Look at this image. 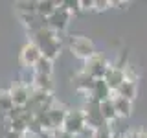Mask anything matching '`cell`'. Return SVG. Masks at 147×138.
<instances>
[{
    "label": "cell",
    "instance_id": "cell-30",
    "mask_svg": "<svg viewBox=\"0 0 147 138\" xmlns=\"http://www.w3.org/2000/svg\"><path fill=\"white\" fill-rule=\"evenodd\" d=\"M22 138H26V135H24V136H22Z\"/></svg>",
    "mask_w": 147,
    "mask_h": 138
},
{
    "label": "cell",
    "instance_id": "cell-31",
    "mask_svg": "<svg viewBox=\"0 0 147 138\" xmlns=\"http://www.w3.org/2000/svg\"><path fill=\"white\" fill-rule=\"evenodd\" d=\"M116 138H118V136H116Z\"/></svg>",
    "mask_w": 147,
    "mask_h": 138
},
{
    "label": "cell",
    "instance_id": "cell-7",
    "mask_svg": "<svg viewBox=\"0 0 147 138\" xmlns=\"http://www.w3.org/2000/svg\"><path fill=\"white\" fill-rule=\"evenodd\" d=\"M7 90H9V96H11L15 107H26V103L30 101V96H31V89L28 83L15 81Z\"/></svg>",
    "mask_w": 147,
    "mask_h": 138
},
{
    "label": "cell",
    "instance_id": "cell-13",
    "mask_svg": "<svg viewBox=\"0 0 147 138\" xmlns=\"http://www.w3.org/2000/svg\"><path fill=\"white\" fill-rule=\"evenodd\" d=\"M110 99H112V103H114V109H116L118 118H129L132 114V101L131 99L121 98V96H118L116 92H112Z\"/></svg>",
    "mask_w": 147,
    "mask_h": 138
},
{
    "label": "cell",
    "instance_id": "cell-22",
    "mask_svg": "<svg viewBox=\"0 0 147 138\" xmlns=\"http://www.w3.org/2000/svg\"><path fill=\"white\" fill-rule=\"evenodd\" d=\"M13 107H15V105H13V99H11V96H9V90L0 89V109L9 112Z\"/></svg>",
    "mask_w": 147,
    "mask_h": 138
},
{
    "label": "cell",
    "instance_id": "cell-3",
    "mask_svg": "<svg viewBox=\"0 0 147 138\" xmlns=\"http://www.w3.org/2000/svg\"><path fill=\"white\" fill-rule=\"evenodd\" d=\"M99 101L92 99L90 96H86L85 99V105H83V114H85V120H86V127H90L92 131H96V129L103 127L105 123V118L103 114H101V107H99Z\"/></svg>",
    "mask_w": 147,
    "mask_h": 138
},
{
    "label": "cell",
    "instance_id": "cell-5",
    "mask_svg": "<svg viewBox=\"0 0 147 138\" xmlns=\"http://www.w3.org/2000/svg\"><path fill=\"white\" fill-rule=\"evenodd\" d=\"M109 61L105 59V55L101 53H96L94 57H90L88 61H85V66H83V72L88 74L90 77H94V79H103L105 74L109 70Z\"/></svg>",
    "mask_w": 147,
    "mask_h": 138
},
{
    "label": "cell",
    "instance_id": "cell-17",
    "mask_svg": "<svg viewBox=\"0 0 147 138\" xmlns=\"http://www.w3.org/2000/svg\"><path fill=\"white\" fill-rule=\"evenodd\" d=\"M136 90H138V89H136V83L125 79L121 85H119V89L116 90V94L121 96V98H125V99H131V101H132V99L136 98Z\"/></svg>",
    "mask_w": 147,
    "mask_h": 138
},
{
    "label": "cell",
    "instance_id": "cell-1",
    "mask_svg": "<svg viewBox=\"0 0 147 138\" xmlns=\"http://www.w3.org/2000/svg\"><path fill=\"white\" fill-rule=\"evenodd\" d=\"M30 37H31L30 39L31 43L39 46L42 57L50 59V61H55L59 57V53H61V39L57 37V33L53 30L42 28V30L35 31V33H30Z\"/></svg>",
    "mask_w": 147,
    "mask_h": 138
},
{
    "label": "cell",
    "instance_id": "cell-14",
    "mask_svg": "<svg viewBox=\"0 0 147 138\" xmlns=\"http://www.w3.org/2000/svg\"><path fill=\"white\" fill-rule=\"evenodd\" d=\"M110 96H112V90L109 89L107 83H105L103 79H96L94 89H92V92H90V98L101 103V101H105V99H110Z\"/></svg>",
    "mask_w": 147,
    "mask_h": 138
},
{
    "label": "cell",
    "instance_id": "cell-28",
    "mask_svg": "<svg viewBox=\"0 0 147 138\" xmlns=\"http://www.w3.org/2000/svg\"><path fill=\"white\" fill-rule=\"evenodd\" d=\"M4 138H22V135H17V133H13V131H7V135Z\"/></svg>",
    "mask_w": 147,
    "mask_h": 138
},
{
    "label": "cell",
    "instance_id": "cell-19",
    "mask_svg": "<svg viewBox=\"0 0 147 138\" xmlns=\"http://www.w3.org/2000/svg\"><path fill=\"white\" fill-rule=\"evenodd\" d=\"M35 74H44V76H52V72H53V61H50V59H46V57H40L39 59V63L35 64Z\"/></svg>",
    "mask_w": 147,
    "mask_h": 138
},
{
    "label": "cell",
    "instance_id": "cell-4",
    "mask_svg": "<svg viewBox=\"0 0 147 138\" xmlns=\"http://www.w3.org/2000/svg\"><path fill=\"white\" fill-rule=\"evenodd\" d=\"M63 131L72 135L76 138L77 135H83L86 131V120H85V114H83V109H72L68 110L66 114V120L63 123Z\"/></svg>",
    "mask_w": 147,
    "mask_h": 138
},
{
    "label": "cell",
    "instance_id": "cell-24",
    "mask_svg": "<svg viewBox=\"0 0 147 138\" xmlns=\"http://www.w3.org/2000/svg\"><path fill=\"white\" fill-rule=\"evenodd\" d=\"M42 138H74L72 135H68V133H64L63 129H59V131H50V133H44Z\"/></svg>",
    "mask_w": 147,
    "mask_h": 138
},
{
    "label": "cell",
    "instance_id": "cell-15",
    "mask_svg": "<svg viewBox=\"0 0 147 138\" xmlns=\"http://www.w3.org/2000/svg\"><path fill=\"white\" fill-rule=\"evenodd\" d=\"M53 87L55 85L52 81V76H44V74H35L33 76V89L53 94Z\"/></svg>",
    "mask_w": 147,
    "mask_h": 138
},
{
    "label": "cell",
    "instance_id": "cell-27",
    "mask_svg": "<svg viewBox=\"0 0 147 138\" xmlns=\"http://www.w3.org/2000/svg\"><path fill=\"white\" fill-rule=\"evenodd\" d=\"M6 122H7V112L0 109V123H6Z\"/></svg>",
    "mask_w": 147,
    "mask_h": 138
},
{
    "label": "cell",
    "instance_id": "cell-20",
    "mask_svg": "<svg viewBox=\"0 0 147 138\" xmlns=\"http://www.w3.org/2000/svg\"><path fill=\"white\" fill-rule=\"evenodd\" d=\"M15 9L18 11V15H31V13H37V2H30V0L17 2Z\"/></svg>",
    "mask_w": 147,
    "mask_h": 138
},
{
    "label": "cell",
    "instance_id": "cell-29",
    "mask_svg": "<svg viewBox=\"0 0 147 138\" xmlns=\"http://www.w3.org/2000/svg\"><path fill=\"white\" fill-rule=\"evenodd\" d=\"M138 138H147V131H138Z\"/></svg>",
    "mask_w": 147,
    "mask_h": 138
},
{
    "label": "cell",
    "instance_id": "cell-6",
    "mask_svg": "<svg viewBox=\"0 0 147 138\" xmlns=\"http://www.w3.org/2000/svg\"><path fill=\"white\" fill-rule=\"evenodd\" d=\"M42 57V53H40L39 46L35 43H31V41H28V43L20 48V55H18V61L24 68H35V64L39 63V59Z\"/></svg>",
    "mask_w": 147,
    "mask_h": 138
},
{
    "label": "cell",
    "instance_id": "cell-16",
    "mask_svg": "<svg viewBox=\"0 0 147 138\" xmlns=\"http://www.w3.org/2000/svg\"><path fill=\"white\" fill-rule=\"evenodd\" d=\"M57 7H59V2H55V0H39L37 2V13L44 18H50Z\"/></svg>",
    "mask_w": 147,
    "mask_h": 138
},
{
    "label": "cell",
    "instance_id": "cell-2",
    "mask_svg": "<svg viewBox=\"0 0 147 138\" xmlns=\"http://www.w3.org/2000/svg\"><path fill=\"white\" fill-rule=\"evenodd\" d=\"M68 48H70L74 57L81 59L83 63L88 61L90 57H94V55L98 53L96 52L94 43H92V39L86 37V35H72L70 41H68Z\"/></svg>",
    "mask_w": 147,
    "mask_h": 138
},
{
    "label": "cell",
    "instance_id": "cell-8",
    "mask_svg": "<svg viewBox=\"0 0 147 138\" xmlns=\"http://www.w3.org/2000/svg\"><path fill=\"white\" fill-rule=\"evenodd\" d=\"M70 18H72V15L63 7V4L59 2V7L55 9V13L48 18V28H50V30H53L55 33H61V31H64L68 28Z\"/></svg>",
    "mask_w": 147,
    "mask_h": 138
},
{
    "label": "cell",
    "instance_id": "cell-23",
    "mask_svg": "<svg viewBox=\"0 0 147 138\" xmlns=\"http://www.w3.org/2000/svg\"><path fill=\"white\" fill-rule=\"evenodd\" d=\"M63 4V7L66 9L70 15H77V13H81V4H79V0H64Z\"/></svg>",
    "mask_w": 147,
    "mask_h": 138
},
{
    "label": "cell",
    "instance_id": "cell-21",
    "mask_svg": "<svg viewBox=\"0 0 147 138\" xmlns=\"http://www.w3.org/2000/svg\"><path fill=\"white\" fill-rule=\"evenodd\" d=\"M92 138H116V133H114V129H112L110 123H105L103 127L92 131Z\"/></svg>",
    "mask_w": 147,
    "mask_h": 138
},
{
    "label": "cell",
    "instance_id": "cell-18",
    "mask_svg": "<svg viewBox=\"0 0 147 138\" xmlns=\"http://www.w3.org/2000/svg\"><path fill=\"white\" fill-rule=\"evenodd\" d=\"M99 107H101V114H103L105 122L112 125V122H114V120H118V114H116V109H114L112 99H105V101H101V105H99Z\"/></svg>",
    "mask_w": 147,
    "mask_h": 138
},
{
    "label": "cell",
    "instance_id": "cell-11",
    "mask_svg": "<svg viewBox=\"0 0 147 138\" xmlns=\"http://www.w3.org/2000/svg\"><path fill=\"white\" fill-rule=\"evenodd\" d=\"M22 20V24L26 26V30L30 33H35V31L42 30V28H48V18L40 17L39 13H31V15H18Z\"/></svg>",
    "mask_w": 147,
    "mask_h": 138
},
{
    "label": "cell",
    "instance_id": "cell-9",
    "mask_svg": "<svg viewBox=\"0 0 147 138\" xmlns=\"http://www.w3.org/2000/svg\"><path fill=\"white\" fill-rule=\"evenodd\" d=\"M94 83H96L94 77H90L88 74H85L83 70L77 72L76 76L72 77V87H74V90L81 92V94H85V96H90L92 89H94Z\"/></svg>",
    "mask_w": 147,
    "mask_h": 138
},
{
    "label": "cell",
    "instance_id": "cell-26",
    "mask_svg": "<svg viewBox=\"0 0 147 138\" xmlns=\"http://www.w3.org/2000/svg\"><path fill=\"white\" fill-rule=\"evenodd\" d=\"M81 11H94V0H79Z\"/></svg>",
    "mask_w": 147,
    "mask_h": 138
},
{
    "label": "cell",
    "instance_id": "cell-10",
    "mask_svg": "<svg viewBox=\"0 0 147 138\" xmlns=\"http://www.w3.org/2000/svg\"><path fill=\"white\" fill-rule=\"evenodd\" d=\"M46 114H48V118H50L52 129L53 131H59V129H63V123H64V120H66L68 109L64 107V105H59L57 101H55L53 107H50L48 110H46Z\"/></svg>",
    "mask_w": 147,
    "mask_h": 138
},
{
    "label": "cell",
    "instance_id": "cell-25",
    "mask_svg": "<svg viewBox=\"0 0 147 138\" xmlns=\"http://www.w3.org/2000/svg\"><path fill=\"white\" fill-rule=\"evenodd\" d=\"M112 7V0H94V11H105Z\"/></svg>",
    "mask_w": 147,
    "mask_h": 138
},
{
    "label": "cell",
    "instance_id": "cell-12",
    "mask_svg": "<svg viewBox=\"0 0 147 138\" xmlns=\"http://www.w3.org/2000/svg\"><path fill=\"white\" fill-rule=\"evenodd\" d=\"M103 81L109 85V89L112 90V92H116V90L119 89V85L125 81V74H123L121 68H118V66H114V64H110L109 70H107V74H105V77H103Z\"/></svg>",
    "mask_w": 147,
    "mask_h": 138
}]
</instances>
